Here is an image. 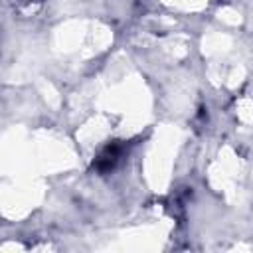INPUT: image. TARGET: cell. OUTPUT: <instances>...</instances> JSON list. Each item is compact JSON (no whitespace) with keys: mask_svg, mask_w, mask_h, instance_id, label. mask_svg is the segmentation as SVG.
Returning <instances> with one entry per match:
<instances>
[{"mask_svg":"<svg viewBox=\"0 0 253 253\" xmlns=\"http://www.w3.org/2000/svg\"><path fill=\"white\" fill-rule=\"evenodd\" d=\"M119 156H121V146H119V144H111V146H107V148L97 156L95 168H97L99 172H107V170H111V168L117 164Z\"/></svg>","mask_w":253,"mask_h":253,"instance_id":"obj_1","label":"cell"}]
</instances>
